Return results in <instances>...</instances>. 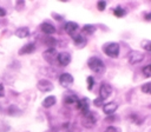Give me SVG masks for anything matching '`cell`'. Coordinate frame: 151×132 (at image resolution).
<instances>
[{
  "mask_svg": "<svg viewBox=\"0 0 151 132\" xmlns=\"http://www.w3.org/2000/svg\"><path fill=\"white\" fill-rule=\"evenodd\" d=\"M87 66L88 68L94 72L96 74H103L105 72V64L103 62V60L98 57H91L88 60H87Z\"/></svg>",
  "mask_w": 151,
  "mask_h": 132,
  "instance_id": "6da1fadb",
  "label": "cell"
},
{
  "mask_svg": "<svg viewBox=\"0 0 151 132\" xmlns=\"http://www.w3.org/2000/svg\"><path fill=\"white\" fill-rule=\"evenodd\" d=\"M103 52L110 58H117L120 52V46L118 42H106L105 45H103Z\"/></svg>",
  "mask_w": 151,
  "mask_h": 132,
  "instance_id": "7a4b0ae2",
  "label": "cell"
},
{
  "mask_svg": "<svg viewBox=\"0 0 151 132\" xmlns=\"http://www.w3.org/2000/svg\"><path fill=\"white\" fill-rule=\"evenodd\" d=\"M98 118H99V117H98V114H97L96 112L90 111L88 113H86L85 116H83L81 124H83L84 127H86V128H91V127H93V126L97 124Z\"/></svg>",
  "mask_w": 151,
  "mask_h": 132,
  "instance_id": "3957f363",
  "label": "cell"
},
{
  "mask_svg": "<svg viewBox=\"0 0 151 132\" xmlns=\"http://www.w3.org/2000/svg\"><path fill=\"white\" fill-rule=\"evenodd\" d=\"M76 106H77V108L81 112V114L85 116L86 113L90 112V99H88V98H81V99H78Z\"/></svg>",
  "mask_w": 151,
  "mask_h": 132,
  "instance_id": "277c9868",
  "label": "cell"
},
{
  "mask_svg": "<svg viewBox=\"0 0 151 132\" xmlns=\"http://www.w3.org/2000/svg\"><path fill=\"white\" fill-rule=\"evenodd\" d=\"M111 93H112V86L107 82H101L99 87V98L105 100L111 95Z\"/></svg>",
  "mask_w": 151,
  "mask_h": 132,
  "instance_id": "5b68a950",
  "label": "cell"
},
{
  "mask_svg": "<svg viewBox=\"0 0 151 132\" xmlns=\"http://www.w3.org/2000/svg\"><path fill=\"white\" fill-rule=\"evenodd\" d=\"M37 87L41 92H51L53 90V84L47 79H41V80L38 81Z\"/></svg>",
  "mask_w": 151,
  "mask_h": 132,
  "instance_id": "8992f818",
  "label": "cell"
},
{
  "mask_svg": "<svg viewBox=\"0 0 151 132\" xmlns=\"http://www.w3.org/2000/svg\"><path fill=\"white\" fill-rule=\"evenodd\" d=\"M144 59V54L139 51H132L129 55V64L131 65H136V64H139L142 60Z\"/></svg>",
  "mask_w": 151,
  "mask_h": 132,
  "instance_id": "52a82bcc",
  "label": "cell"
},
{
  "mask_svg": "<svg viewBox=\"0 0 151 132\" xmlns=\"http://www.w3.org/2000/svg\"><path fill=\"white\" fill-rule=\"evenodd\" d=\"M117 108H118V104L116 101H110V103H106V104L103 105V111L109 117L110 116H113L114 112L117 111Z\"/></svg>",
  "mask_w": 151,
  "mask_h": 132,
  "instance_id": "ba28073f",
  "label": "cell"
},
{
  "mask_svg": "<svg viewBox=\"0 0 151 132\" xmlns=\"http://www.w3.org/2000/svg\"><path fill=\"white\" fill-rule=\"evenodd\" d=\"M57 61L60 66H67L71 62V54L68 52H60L57 55Z\"/></svg>",
  "mask_w": 151,
  "mask_h": 132,
  "instance_id": "9c48e42d",
  "label": "cell"
},
{
  "mask_svg": "<svg viewBox=\"0 0 151 132\" xmlns=\"http://www.w3.org/2000/svg\"><path fill=\"white\" fill-rule=\"evenodd\" d=\"M59 84L63 87H70L73 84V77L70 73H61L59 77Z\"/></svg>",
  "mask_w": 151,
  "mask_h": 132,
  "instance_id": "30bf717a",
  "label": "cell"
},
{
  "mask_svg": "<svg viewBox=\"0 0 151 132\" xmlns=\"http://www.w3.org/2000/svg\"><path fill=\"white\" fill-rule=\"evenodd\" d=\"M64 29H65V32L67 34H70L71 37H73L76 34V32L79 29V25L77 22H74V21H67L65 24V26H64Z\"/></svg>",
  "mask_w": 151,
  "mask_h": 132,
  "instance_id": "8fae6325",
  "label": "cell"
},
{
  "mask_svg": "<svg viewBox=\"0 0 151 132\" xmlns=\"http://www.w3.org/2000/svg\"><path fill=\"white\" fill-rule=\"evenodd\" d=\"M40 29H41V32L45 33L46 35H51V34H54V33L57 32L55 27H54L51 22H48V21L42 22V24L40 25Z\"/></svg>",
  "mask_w": 151,
  "mask_h": 132,
  "instance_id": "7c38bea8",
  "label": "cell"
},
{
  "mask_svg": "<svg viewBox=\"0 0 151 132\" xmlns=\"http://www.w3.org/2000/svg\"><path fill=\"white\" fill-rule=\"evenodd\" d=\"M42 55H44V59H45L46 61H48V62H53V61L57 59L58 53H57V50L53 47V48H47V50L42 53Z\"/></svg>",
  "mask_w": 151,
  "mask_h": 132,
  "instance_id": "4fadbf2b",
  "label": "cell"
},
{
  "mask_svg": "<svg viewBox=\"0 0 151 132\" xmlns=\"http://www.w3.org/2000/svg\"><path fill=\"white\" fill-rule=\"evenodd\" d=\"M35 51V45L33 42H28L26 45H24L20 50H19V54L20 55H24V54H31Z\"/></svg>",
  "mask_w": 151,
  "mask_h": 132,
  "instance_id": "5bb4252c",
  "label": "cell"
},
{
  "mask_svg": "<svg viewBox=\"0 0 151 132\" xmlns=\"http://www.w3.org/2000/svg\"><path fill=\"white\" fill-rule=\"evenodd\" d=\"M78 101V97L74 92H67L64 97V103L66 105H73V104H77Z\"/></svg>",
  "mask_w": 151,
  "mask_h": 132,
  "instance_id": "9a60e30c",
  "label": "cell"
},
{
  "mask_svg": "<svg viewBox=\"0 0 151 132\" xmlns=\"http://www.w3.org/2000/svg\"><path fill=\"white\" fill-rule=\"evenodd\" d=\"M72 39H73V42L78 46V47H84L85 45H86V38L83 35V34H74L73 37H72Z\"/></svg>",
  "mask_w": 151,
  "mask_h": 132,
  "instance_id": "2e32d148",
  "label": "cell"
},
{
  "mask_svg": "<svg viewBox=\"0 0 151 132\" xmlns=\"http://www.w3.org/2000/svg\"><path fill=\"white\" fill-rule=\"evenodd\" d=\"M55 103H57L55 97H54V95H48V97H46V98L42 100V106H44L45 108H50V107H52Z\"/></svg>",
  "mask_w": 151,
  "mask_h": 132,
  "instance_id": "e0dca14e",
  "label": "cell"
},
{
  "mask_svg": "<svg viewBox=\"0 0 151 132\" xmlns=\"http://www.w3.org/2000/svg\"><path fill=\"white\" fill-rule=\"evenodd\" d=\"M15 35L20 39H24V38H27L29 35V29L27 27H19L17 31H15Z\"/></svg>",
  "mask_w": 151,
  "mask_h": 132,
  "instance_id": "ac0fdd59",
  "label": "cell"
},
{
  "mask_svg": "<svg viewBox=\"0 0 151 132\" xmlns=\"http://www.w3.org/2000/svg\"><path fill=\"white\" fill-rule=\"evenodd\" d=\"M96 29H97V27H96L94 25L87 24V25H84V27L81 28V32L85 33L86 35H91V34H93V33L96 32Z\"/></svg>",
  "mask_w": 151,
  "mask_h": 132,
  "instance_id": "d6986e66",
  "label": "cell"
},
{
  "mask_svg": "<svg viewBox=\"0 0 151 132\" xmlns=\"http://www.w3.org/2000/svg\"><path fill=\"white\" fill-rule=\"evenodd\" d=\"M129 119L131 120V123H133L136 125H142L143 124V118H140L137 113H131L129 116Z\"/></svg>",
  "mask_w": 151,
  "mask_h": 132,
  "instance_id": "ffe728a7",
  "label": "cell"
},
{
  "mask_svg": "<svg viewBox=\"0 0 151 132\" xmlns=\"http://www.w3.org/2000/svg\"><path fill=\"white\" fill-rule=\"evenodd\" d=\"M113 14H114L117 18H122V16H124V15L126 14V11H125L123 7L117 6V7L113 9Z\"/></svg>",
  "mask_w": 151,
  "mask_h": 132,
  "instance_id": "44dd1931",
  "label": "cell"
},
{
  "mask_svg": "<svg viewBox=\"0 0 151 132\" xmlns=\"http://www.w3.org/2000/svg\"><path fill=\"white\" fill-rule=\"evenodd\" d=\"M142 72H143V74H144L145 78H151V64L145 65L142 68Z\"/></svg>",
  "mask_w": 151,
  "mask_h": 132,
  "instance_id": "7402d4cb",
  "label": "cell"
},
{
  "mask_svg": "<svg viewBox=\"0 0 151 132\" xmlns=\"http://www.w3.org/2000/svg\"><path fill=\"white\" fill-rule=\"evenodd\" d=\"M44 42H45L47 46H50V48H53V46L55 45V39L52 38V37H46V39L44 40Z\"/></svg>",
  "mask_w": 151,
  "mask_h": 132,
  "instance_id": "603a6c76",
  "label": "cell"
},
{
  "mask_svg": "<svg viewBox=\"0 0 151 132\" xmlns=\"http://www.w3.org/2000/svg\"><path fill=\"white\" fill-rule=\"evenodd\" d=\"M140 90H142V92H144V93H146V94H151V82L144 84V85L140 87Z\"/></svg>",
  "mask_w": 151,
  "mask_h": 132,
  "instance_id": "cb8c5ba5",
  "label": "cell"
},
{
  "mask_svg": "<svg viewBox=\"0 0 151 132\" xmlns=\"http://www.w3.org/2000/svg\"><path fill=\"white\" fill-rule=\"evenodd\" d=\"M142 47L147 51V52H151V40H143L142 41Z\"/></svg>",
  "mask_w": 151,
  "mask_h": 132,
  "instance_id": "d4e9b609",
  "label": "cell"
},
{
  "mask_svg": "<svg viewBox=\"0 0 151 132\" xmlns=\"http://www.w3.org/2000/svg\"><path fill=\"white\" fill-rule=\"evenodd\" d=\"M93 86H94V79H93V77H87V90L88 91H91L92 88H93Z\"/></svg>",
  "mask_w": 151,
  "mask_h": 132,
  "instance_id": "484cf974",
  "label": "cell"
},
{
  "mask_svg": "<svg viewBox=\"0 0 151 132\" xmlns=\"http://www.w3.org/2000/svg\"><path fill=\"white\" fill-rule=\"evenodd\" d=\"M105 7H106V1H98V2H97V8H98V11L103 12V11L105 9Z\"/></svg>",
  "mask_w": 151,
  "mask_h": 132,
  "instance_id": "4316f807",
  "label": "cell"
},
{
  "mask_svg": "<svg viewBox=\"0 0 151 132\" xmlns=\"http://www.w3.org/2000/svg\"><path fill=\"white\" fill-rule=\"evenodd\" d=\"M104 132H120V128L119 127H117V126H109V127H106V130L104 131Z\"/></svg>",
  "mask_w": 151,
  "mask_h": 132,
  "instance_id": "83f0119b",
  "label": "cell"
},
{
  "mask_svg": "<svg viewBox=\"0 0 151 132\" xmlns=\"http://www.w3.org/2000/svg\"><path fill=\"white\" fill-rule=\"evenodd\" d=\"M103 103H104V100H103V99H100L99 97H98V98H96V99H94V101H93L94 106H97V107H99V106H103Z\"/></svg>",
  "mask_w": 151,
  "mask_h": 132,
  "instance_id": "f1b7e54d",
  "label": "cell"
},
{
  "mask_svg": "<svg viewBox=\"0 0 151 132\" xmlns=\"http://www.w3.org/2000/svg\"><path fill=\"white\" fill-rule=\"evenodd\" d=\"M144 19H145L146 21H151V12L145 13V14H144Z\"/></svg>",
  "mask_w": 151,
  "mask_h": 132,
  "instance_id": "f546056e",
  "label": "cell"
},
{
  "mask_svg": "<svg viewBox=\"0 0 151 132\" xmlns=\"http://www.w3.org/2000/svg\"><path fill=\"white\" fill-rule=\"evenodd\" d=\"M5 95V90H4V85L0 84V98H2Z\"/></svg>",
  "mask_w": 151,
  "mask_h": 132,
  "instance_id": "4dcf8cb0",
  "label": "cell"
},
{
  "mask_svg": "<svg viewBox=\"0 0 151 132\" xmlns=\"http://www.w3.org/2000/svg\"><path fill=\"white\" fill-rule=\"evenodd\" d=\"M5 15H6V11H5V8L0 7V16H5Z\"/></svg>",
  "mask_w": 151,
  "mask_h": 132,
  "instance_id": "1f68e13d",
  "label": "cell"
}]
</instances>
